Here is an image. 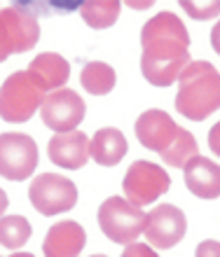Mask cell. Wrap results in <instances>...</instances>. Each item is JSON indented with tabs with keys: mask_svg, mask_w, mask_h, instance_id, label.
Returning <instances> with one entry per match:
<instances>
[{
	"mask_svg": "<svg viewBox=\"0 0 220 257\" xmlns=\"http://www.w3.org/2000/svg\"><path fill=\"white\" fill-rule=\"evenodd\" d=\"M141 45V73L152 87H171L190 66V35L173 12H159L143 24Z\"/></svg>",
	"mask_w": 220,
	"mask_h": 257,
	"instance_id": "obj_1",
	"label": "cell"
},
{
	"mask_svg": "<svg viewBox=\"0 0 220 257\" xmlns=\"http://www.w3.org/2000/svg\"><path fill=\"white\" fill-rule=\"evenodd\" d=\"M136 138L143 148L157 152L171 169H183L197 157V141L190 131L173 122L164 110H145L136 119Z\"/></svg>",
	"mask_w": 220,
	"mask_h": 257,
	"instance_id": "obj_2",
	"label": "cell"
},
{
	"mask_svg": "<svg viewBox=\"0 0 220 257\" xmlns=\"http://www.w3.org/2000/svg\"><path fill=\"white\" fill-rule=\"evenodd\" d=\"M220 108V73L208 61H190L178 77L176 110L185 119L201 122Z\"/></svg>",
	"mask_w": 220,
	"mask_h": 257,
	"instance_id": "obj_3",
	"label": "cell"
},
{
	"mask_svg": "<svg viewBox=\"0 0 220 257\" xmlns=\"http://www.w3.org/2000/svg\"><path fill=\"white\" fill-rule=\"evenodd\" d=\"M145 213L124 196H110L98 208V227L113 243L131 245L145 229Z\"/></svg>",
	"mask_w": 220,
	"mask_h": 257,
	"instance_id": "obj_4",
	"label": "cell"
},
{
	"mask_svg": "<svg viewBox=\"0 0 220 257\" xmlns=\"http://www.w3.org/2000/svg\"><path fill=\"white\" fill-rule=\"evenodd\" d=\"M45 96L35 87L26 70H17L0 87V117L5 122H28L33 112L42 105Z\"/></svg>",
	"mask_w": 220,
	"mask_h": 257,
	"instance_id": "obj_5",
	"label": "cell"
},
{
	"mask_svg": "<svg viewBox=\"0 0 220 257\" xmlns=\"http://www.w3.org/2000/svg\"><path fill=\"white\" fill-rule=\"evenodd\" d=\"M28 201L40 215H56L66 213L77 203V187L66 176L42 173L35 176L28 185Z\"/></svg>",
	"mask_w": 220,
	"mask_h": 257,
	"instance_id": "obj_6",
	"label": "cell"
},
{
	"mask_svg": "<svg viewBox=\"0 0 220 257\" xmlns=\"http://www.w3.org/2000/svg\"><path fill=\"white\" fill-rule=\"evenodd\" d=\"M40 162L38 145L31 136L7 131L0 134V176L5 180H26L35 173Z\"/></svg>",
	"mask_w": 220,
	"mask_h": 257,
	"instance_id": "obj_7",
	"label": "cell"
},
{
	"mask_svg": "<svg viewBox=\"0 0 220 257\" xmlns=\"http://www.w3.org/2000/svg\"><path fill=\"white\" fill-rule=\"evenodd\" d=\"M169 187H171L169 173L157 164L143 162V159L131 164L122 180V190L127 194V201H131L138 208L157 201L162 194H166Z\"/></svg>",
	"mask_w": 220,
	"mask_h": 257,
	"instance_id": "obj_8",
	"label": "cell"
},
{
	"mask_svg": "<svg viewBox=\"0 0 220 257\" xmlns=\"http://www.w3.org/2000/svg\"><path fill=\"white\" fill-rule=\"evenodd\" d=\"M84 101L73 89H56L40 105V115L45 126H49L56 134H70L75 131L77 124L84 119Z\"/></svg>",
	"mask_w": 220,
	"mask_h": 257,
	"instance_id": "obj_9",
	"label": "cell"
},
{
	"mask_svg": "<svg viewBox=\"0 0 220 257\" xmlns=\"http://www.w3.org/2000/svg\"><path fill=\"white\" fill-rule=\"evenodd\" d=\"M185 231H187L185 213L178 206H171V203H162L145 217L143 234L148 236V243L159 248V250L178 245L183 241V236H185Z\"/></svg>",
	"mask_w": 220,
	"mask_h": 257,
	"instance_id": "obj_10",
	"label": "cell"
},
{
	"mask_svg": "<svg viewBox=\"0 0 220 257\" xmlns=\"http://www.w3.org/2000/svg\"><path fill=\"white\" fill-rule=\"evenodd\" d=\"M0 17L5 21L12 54L14 52H17V54L28 52V49L38 42V38H40V26H38L35 14L26 7V3H12V5L3 7V10H0Z\"/></svg>",
	"mask_w": 220,
	"mask_h": 257,
	"instance_id": "obj_11",
	"label": "cell"
},
{
	"mask_svg": "<svg viewBox=\"0 0 220 257\" xmlns=\"http://www.w3.org/2000/svg\"><path fill=\"white\" fill-rule=\"evenodd\" d=\"M47 155L61 169H82L89 162V138L82 131L56 134L47 143Z\"/></svg>",
	"mask_w": 220,
	"mask_h": 257,
	"instance_id": "obj_12",
	"label": "cell"
},
{
	"mask_svg": "<svg viewBox=\"0 0 220 257\" xmlns=\"http://www.w3.org/2000/svg\"><path fill=\"white\" fill-rule=\"evenodd\" d=\"M87 243V234L75 220H61L47 229L42 241L45 257H77Z\"/></svg>",
	"mask_w": 220,
	"mask_h": 257,
	"instance_id": "obj_13",
	"label": "cell"
},
{
	"mask_svg": "<svg viewBox=\"0 0 220 257\" xmlns=\"http://www.w3.org/2000/svg\"><path fill=\"white\" fill-rule=\"evenodd\" d=\"M28 77L40 91H56L68 82L70 66L61 54L54 52H42L28 63Z\"/></svg>",
	"mask_w": 220,
	"mask_h": 257,
	"instance_id": "obj_14",
	"label": "cell"
},
{
	"mask_svg": "<svg viewBox=\"0 0 220 257\" xmlns=\"http://www.w3.org/2000/svg\"><path fill=\"white\" fill-rule=\"evenodd\" d=\"M187 190L199 199H218L220 196V166L206 157H192L183 166Z\"/></svg>",
	"mask_w": 220,
	"mask_h": 257,
	"instance_id": "obj_15",
	"label": "cell"
},
{
	"mask_svg": "<svg viewBox=\"0 0 220 257\" xmlns=\"http://www.w3.org/2000/svg\"><path fill=\"white\" fill-rule=\"evenodd\" d=\"M127 155V138L120 128H98L89 141V157L98 166H117Z\"/></svg>",
	"mask_w": 220,
	"mask_h": 257,
	"instance_id": "obj_16",
	"label": "cell"
},
{
	"mask_svg": "<svg viewBox=\"0 0 220 257\" xmlns=\"http://www.w3.org/2000/svg\"><path fill=\"white\" fill-rule=\"evenodd\" d=\"M117 75L115 70L103 61H89L84 63L82 73H80V84L84 91H89L94 96H105L115 89Z\"/></svg>",
	"mask_w": 220,
	"mask_h": 257,
	"instance_id": "obj_17",
	"label": "cell"
},
{
	"mask_svg": "<svg viewBox=\"0 0 220 257\" xmlns=\"http://www.w3.org/2000/svg\"><path fill=\"white\" fill-rule=\"evenodd\" d=\"M120 10H122V3H117V0H87V3H80L82 19L96 31L113 26L117 17H120Z\"/></svg>",
	"mask_w": 220,
	"mask_h": 257,
	"instance_id": "obj_18",
	"label": "cell"
},
{
	"mask_svg": "<svg viewBox=\"0 0 220 257\" xmlns=\"http://www.w3.org/2000/svg\"><path fill=\"white\" fill-rule=\"evenodd\" d=\"M31 222L24 215H3L0 217V245L10 250H19L31 238Z\"/></svg>",
	"mask_w": 220,
	"mask_h": 257,
	"instance_id": "obj_19",
	"label": "cell"
},
{
	"mask_svg": "<svg viewBox=\"0 0 220 257\" xmlns=\"http://www.w3.org/2000/svg\"><path fill=\"white\" fill-rule=\"evenodd\" d=\"M180 7H183L192 19H213V17L220 14V0H213V3H192V0H183Z\"/></svg>",
	"mask_w": 220,
	"mask_h": 257,
	"instance_id": "obj_20",
	"label": "cell"
},
{
	"mask_svg": "<svg viewBox=\"0 0 220 257\" xmlns=\"http://www.w3.org/2000/svg\"><path fill=\"white\" fill-rule=\"evenodd\" d=\"M122 257H157V250H152L148 243H131L124 248Z\"/></svg>",
	"mask_w": 220,
	"mask_h": 257,
	"instance_id": "obj_21",
	"label": "cell"
},
{
	"mask_svg": "<svg viewBox=\"0 0 220 257\" xmlns=\"http://www.w3.org/2000/svg\"><path fill=\"white\" fill-rule=\"evenodd\" d=\"M194 257H220V241H213V238L201 241L194 250Z\"/></svg>",
	"mask_w": 220,
	"mask_h": 257,
	"instance_id": "obj_22",
	"label": "cell"
},
{
	"mask_svg": "<svg viewBox=\"0 0 220 257\" xmlns=\"http://www.w3.org/2000/svg\"><path fill=\"white\" fill-rule=\"evenodd\" d=\"M10 54H12V47H10V38H7L5 21H3V17H0V61H5Z\"/></svg>",
	"mask_w": 220,
	"mask_h": 257,
	"instance_id": "obj_23",
	"label": "cell"
},
{
	"mask_svg": "<svg viewBox=\"0 0 220 257\" xmlns=\"http://www.w3.org/2000/svg\"><path fill=\"white\" fill-rule=\"evenodd\" d=\"M208 148H211L213 155L220 157V122L213 124V128L208 131Z\"/></svg>",
	"mask_w": 220,
	"mask_h": 257,
	"instance_id": "obj_24",
	"label": "cell"
},
{
	"mask_svg": "<svg viewBox=\"0 0 220 257\" xmlns=\"http://www.w3.org/2000/svg\"><path fill=\"white\" fill-rule=\"evenodd\" d=\"M211 45H213L215 49V54L220 56V21L213 26V31H211Z\"/></svg>",
	"mask_w": 220,
	"mask_h": 257,
	"instance_id": "obj_25",
	"label": "cell"
},
{
	"mask_svg": "<svg viewBox=\"0 0 220 257\" xmlns=\"http://www.w3.org/2000/svg\"><path fill=\"white\" fill-rule=\"evenodd\" d=\"M7 194H5V190H0V217H3V213L7 210Z\"/></svg>",
	"mask_w": 220,
	"mask_h": 257,
	"instance_id": "obj_26",
	"label": "cell"
},
{
	"mask_svg": "<svg viewBox=\"0 0 220 257\" xmlns=\"http://www.w3.org/2000/svg\"><path fill=\"white\" fill-rule=\"evenodd\" d=\"M10 257H33L31 252H14V255H10Z\"/></svg>",
	"mask_w": 220,
	"mask_h": 257,
	"instance_id": "obj_27",
	"label": "cell"
},
{
	"mask_svg": "<svg viewBox=\"0 0 220 257\" xmlns=\"http://www.w3.org/2000/svg\"><path fill=\"white\" fill-rule=\"evenodd\" d=\"M91 257H105V255H91Z\"/></svg>",
	"mask_w": 220,
	"mask_h": 257,
	"instance_id": "obj_28",
	"label": "cell"
}]
</instances>
